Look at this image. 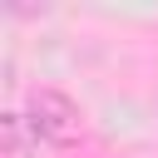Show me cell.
Wrapping results in <instances>:
<instances>
[{"instance_id": "cell-1", "label": "cell", "mask_w": 158, "mask_h": 158, "mask_svg": "<svg viewBox=\"0 0 158 158\" xmlns=\"http://www.w3.org/2000/svg\"><path fill=\"white\" fill-rule=\"evenodd\" d=\"M25 118H30V133L44 138V143H54V148H69L84 133V114H79V104L64 89H30Z\"/></svg>"}, {"instance_id": "cell-2", "label": "cell", "mask_w": 158, "mask_h": 158, "mask_svg": "<svg viewBox=\"0 0 158 158\" xmlns=\"http://www.w3.org/2000/svg\"><path fill=\"white\" fill-rule=\"evenodd\" d=\"M25 128H30L25 114H0V133H5V153H10V158H20V148H25Z\"/></svg>"}]
</instances>
